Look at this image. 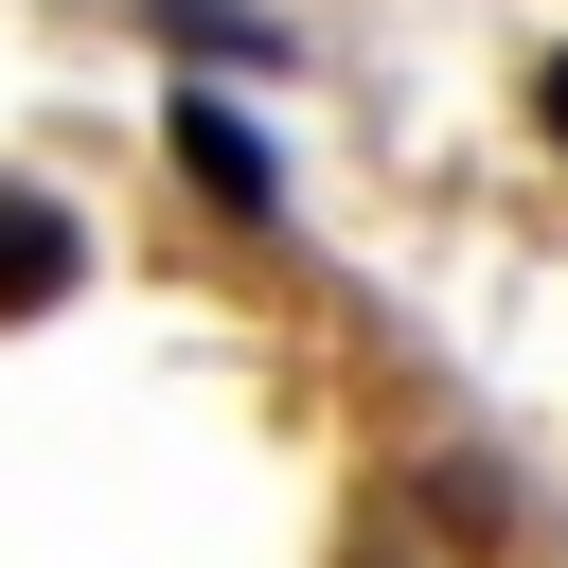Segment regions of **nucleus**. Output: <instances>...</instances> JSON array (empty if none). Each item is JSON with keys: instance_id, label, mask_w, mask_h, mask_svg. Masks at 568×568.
Wrapping results in <instances>:
<instances>
[{"instance_id": "obj_1", "label": "nucleus", "mask_w": 568, "mask_h": 568, "mask_svg": "<svg viewBox=\"0 0 568 568\" xmlns=\"http://www.w3.org/2000/svg\"><path fill=\"white\" fill-rule=\"evenodd\" d=\"M160 142H178V178H195L231 231H266V213H284V160H266V124H248L231 89H178V106H160Z\"/></svg>"}, {"instance_id": "obj_2", "label": "nucleus", "mask_w": 568, "mask_h": 568, "mask_svg": "<svg viewBox=\"0 0 568 568\" xmlns=\"http://www.w3.org/2000/svg\"><path fill=\"white\" fill-rule=\"evenodd\" d=\"M53 284H71V213L53 195H0V320H36Z\"/></svg>"}, {"instance_id": "obj_3", "label": "nucleus", "mask_w": 568, "mask_h": 568, "mask_svg": "<svg viewBox=\"0 0 568 568\" xmlns=\"http://www.w3.org/2000/svg\"><path fill=\"white\" fill-rule=\"evenodd\" d=\"M160 36L195 71H284V18H248V0H160Z\"/></svg>"}, {"instance_id": "obj_4", "label": "nucleus", "mask_w": 568, "mask_h": 568, "mask_svg": "<svg viewBox=\"0 0 568 568\" xmlns=\"http://www.w3.org/2000/svg\"><path fill=\"white\" fill-rule=\"evenodd\" d=\"M532 124H550V142H568V53H550V71H532Z\"/></svg>"}]
</instances>
